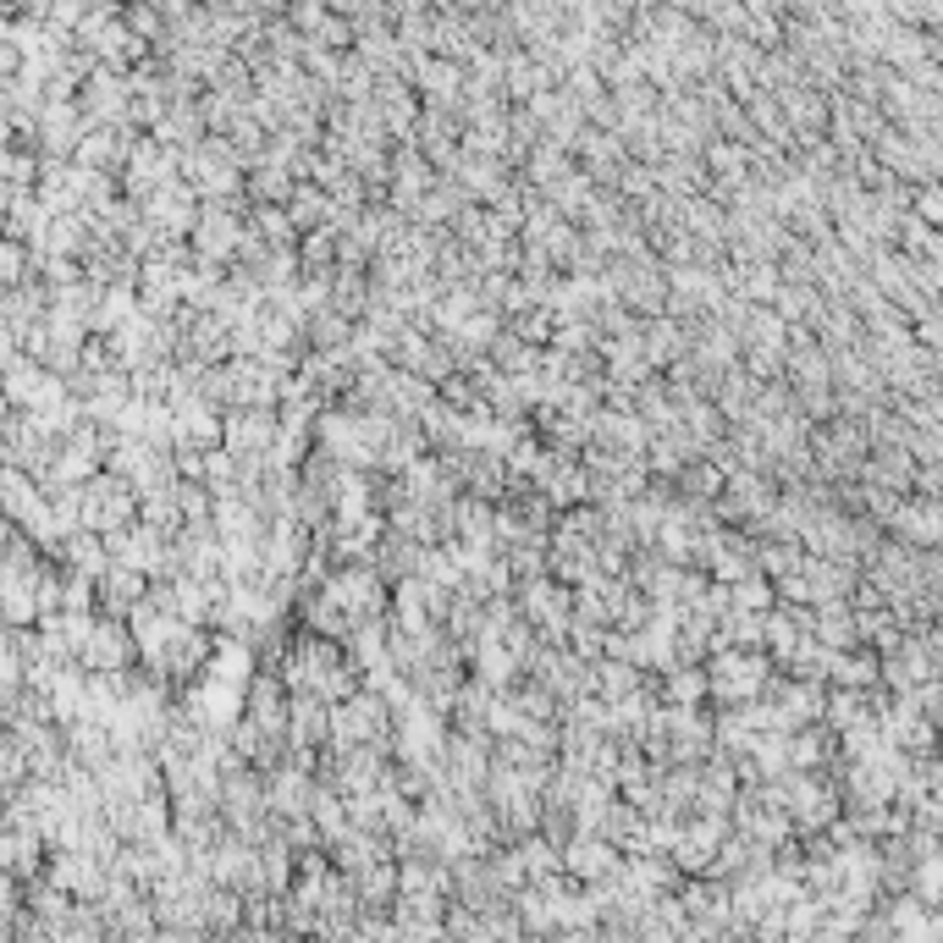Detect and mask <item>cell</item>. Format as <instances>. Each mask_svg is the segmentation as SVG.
Returning a JSON list of instances; mask_svg holds the SVG:
<instances>
[{
  "label": "cell",
  "instance_id": "cell-1",
  "mask_svg": "<svg viewBox=\"0 0 943 943\" xmlns=\"http://www.w3.org/2000/svg\"><path fill=\"white\" fill-rule=\"evenodd\" d=\"M133 514H139V492H133L122 475H111V469L84 486V530L117 536V530L133 525Z\"/></svg>",
  "mask_w": 943,
  "mask_h": 943
},
{
  "label": "cell",
  "instance_id": "cell-2",
  "mask_svg": "<svg viewBox=\"0 0 943 943\" xmlns=\"http://www.w3.org/2000/svg\"><path fill=\"white\" fill-rule=\"evenodd\" d=\"M276 441H282V414H276V408H232V414H227V436H221V447H227L238 463H260V458H271V452H276Z\"/></svg>",
  "mask_w": 943,
  "mask_h": 943
},
{
  "label": "cell",
  "instance_id": "cell-3",
  "mask_svg": "<svg viewBox=\"0 0 943 943\" xmlns=\"http://www.w3.org/2000/svg\"><path fill=\"white\" fill-rule=\"evenodd\" d=\"M353 624H375V613L386 607V591H381V569L370 563H348V569H331V580L320 585Z\"/></svg>",
  "mask_w": 943,
  "mask_h": 943
},
{
  "label": "cell",
  "instance_id": "cell-4",
  "mask_svg": "<svg viewBox=\"0 0 943 943\" xmlns=\"http://www.w3.org/2000/svg\"><path fill=\"white\" fill-rule=\"evenodd\" d=\"M139 210H144V221H150V227H155L161 238H183V232L194 238V227H199V210H205V199H199V194L188 188V177H177V183H166L161 194H150V199H144Z\"/></svg>",
  "mask_w": 943,
  "mask_h": 943
},
{
  "label": "cell",
  "instance_id": "cell-5",
  "mask_svg": "<svg viewBox=\"0 0 943 943\" xmlns=\"http://www.w3.org/2000/svg\"><path fill=\"white\" fill-rule=\"evenodd\" d=\"M243 238H249V221H238L232 205H205L199 210V227H194V260L221 265V260L243 254Z\"/></svg>",
  "mask_w": 943,
  "mask_h": 943
},
{
  "label": "cell",
  "instance_id": "cell-6",
  "mask_svg": "<svg viewBox=\"0 0 943 943\" xmlns=\"http://www.w3.org/2000/svg\"><path fill=\"white\" fill-rule=\"evenodd\" d=\"M133 657H139V640H133L128 618H100V629H95L89 651L78 657V668H89V673H128Z\"/></svg>",
  "mask_w": 943,
  "mask_h": 943
},
{
  "label": "cell",
  "instance_id": "cell-7",
  "mask_svg": "<svg viewBox=\"0 0 943 943\" xmlns=\"http://www.w3.org/2000/svg\"><path fill=\"white\" fill-rule=\"evenodd\" d=\"M706 679H712V695L717 701H750L767 684V662L761 657H745V651H717V662L706 668Z\"/></svg>",
  "mask_w": 943,
  "mask_h": 943
},
{
  "label": "cell",
  "instance_id": "cell-8",
  "mask_svg": "<svg viewBox=\"0 0 943 943\" xmlns=\"http://www.w3.org/2000/svg\"><path fill=\"white\" fill-rule=\"evenodd\" d=\"M188 712H194V723H205V728H232L238 717H243V706H249V690H232V684H216V679H199L194 690H188V701H183Z\"/></svg>",
  "mask_w": 943,
  "mask_h": 943
},
{
  "label": "cell",
  "instance_id": "cell-9",
  "mask_svg": "<svg viewBox=\"0 0 943 943\" xmlns=\"http://www.w3.org/2000/svg\"><path fill=\"white\" fill-rule=\"evenodd\" d=\"M447 183H458L469 199H492V205L514 188V183H508V161H497V155H463L458 172H452Z\"/></svg>",
  "mask_w": 943,
  "mask_h": 943
},
{
  "label": "cell",
  "instance_id": "cell-10",
  "mask_svg": "<svg viewBox=\"0 0 943 943\" xmlns=\"http://www.w3.org/2000/svg\"><path fill=\"white\" fill-rule=\"evenodd\" d=\"M386 728V701L381 695H353V701H342L337 706V717H331V734L342 739V745H359V739H375Z\"/></svg>",
  "mask_w": 943,
  "mask_h": 943
},
{
  "label": "cell",
  "instance_id": "cell-11",
  "mask_svg": "<svg viewBox=\"0 0 943 943\" xmlns=\"http://www.w3.org/2000/svg\"><path fill=\"white\" fill-rule=\"evenodd\" d=\"M205 679H216V684H232V690H249V684H254V646H249V640H232V635H221V640H216V651H210V668H205Z\"/></svg>",
  "mask_w": 943,
  "mask_h": 943
},
{
  "label": "cell",
  "instance_id": "cell-12",
  "mask_svg": "<svg viewBox=\"0 0 943 943\" xmlns=\"http://www.w3.org/2000/svg\"><path fill=\"white\" fill-rule=\"evenodd\" d=\"M67 569L73 574H84V580H106L111 574V547H106V536H95V530H78L73 541H67Z\"/></svg>",
  "mask_w": 943,
  "mask_h": 943
},
{
  "label": "cell",
  "instance_id": "cell-13",
  "mask_svg": "<svg viewBox=\"0 0 943 943\" xmlns=\"http://www.w3.org/2000/svg\"><path fill=\"white\" fill-rule=\"evenodd\" d=\"M249 194L260 199V205H293V194H298V183H293V172L287 166H276V161H260L254 172H249Z\"/></svg>",
  "mask_w": 943,
  "mask_h": 943
},
{
  "label": "cell",
  "instance_id": "cell-14",
  "mask_svg": "<svg viewBox=\"0 0 943 943\" xmlns=\"http://www.w3.org/2000/svg\"><path fill=\"white\" fill-rule=\"evenodd\" d=\"M679 486H684V503L701 508V503L723 497V469H717V463H690L684 475H679Z\"/></svg>",
  "mask_w": 943,
  "mask_h": 943
},
{
  "label": "cell",
  "instance_id": "cell-15",
  "mask_svg": "<svg viewBox=\"0 0 943 943\" xmlns=\"http://www.w3.org/2000/svg\"><path fill=\"white\" fill-rule=\"evenodd\" d=\"M712 695V679H706V668H673L668 673V706H695V701H706Z\"/></svg>",
  "mask_w": 943,
  "mask_h": 943
},
{
  "label": "cell",
  "instance_id": "cell-16",
  "mask_svg": "<svg viewBox=\"0 0 943 943\" xmlns=\"http://www.w3.org/2000/svg\"><path fill=\"white\" fill-rule=\"evenodd\" d=\"M326 706H331V701H320V695H293V739H298V745L326 734Z\"/></svg>",
  "mask_w": 943,
  "mask_h": 943
},
{
  "label": "cell",
  "instance_id": "cell-17",
  "mask_svg": "<svg viewBox=\"0 0 943 943\" xmlns=\"http://www.w3.org/2000/svg\"><path fill=\"white\" fill-rule=\"evenodd\" d=\"M249 227H254V232H260L271 249H287V243H293V232H298V227H293V216H287L282 205H260Z\"/></svg>",
  "mask_w": 943,
  "mask_h": 943
},
{
  "label": "cell",
  "instance_id": "cell-18",
  "mask_svg": "<svg viewBox=\"0 0 943 943\" xmlns=\"http://www.w3.org/2000/svg\"><path fill=\"white\" fill-rule=\"evenodd\" d=\"M767 508V486L756 475H734L728 481V514H761Z\"/></svg>",
  "mask_w": 943,
  "mask_h": 943
},
{
  "label": "cell",
  "instance_id": "cell-19",
  "mask_svg": "<svg viewBox=\"0 0 943 943\" xmlns=\"http://www.w3.org/2000/svg\"><path fill=\"white\" fill-rule=\"evenodd\" d=\"M0 276H7V293L29 287V243L23 238H7V249H0Z\"/></svg>",
  "mask_w": 943,
  "mask_h": 943
},
{
  "label": "cell",
  "instance_id": "cell-20",
  "mask_svg": "<svg viewBox=\"0 0 943 943\" xmlns=\"http://www.w3.org/2000/svg\"><path fill=\"white\" fill-rule=\"evenodd\" d=\"M728 596H734V613H756V618L767 613V585H761L756 574H750V580H739Z\"/></svg>",
  "mask_w": 943,
  "mask_h": 943
}]
</instances>
